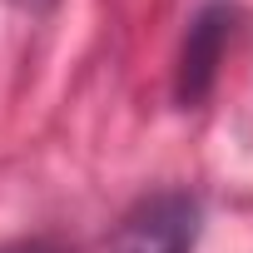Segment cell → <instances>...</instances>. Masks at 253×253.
I'll use <instances>...</instances> for the list:
<instances>
[{"instance_id": "6da1fadb", "label": "cell", "mask_w": 253, "mask_h": 253, "mask_svg": "<svg viewBox=\"0 0 253 253\" xmlns=\"http://www.w3.org/2000/svg\"><path fill=\"white\" fill-rule=\"evenodd\" d=\"M199 223H204L199 199L184 189H169V194L144 199L134 213H124V223L94 253H194Z\"/></svg>"}, {"instance_id": "7a4b0ae2", "label": "cell", "mask_w": 253, "mask_h": 253, "mask_svg": "<svg viewBox=\"0 0 253 253\" xmlns=\"http://www.w3.org/2000/svg\"><path fill=\"white\" fill-rule=\"evenodd\" d=\"M233 30H238V5H228V0H209L189 20V35H184V50H179V65H174V99L179 104L209 99Z\"/></svg>"}, {"instance_id": "3957f363", "label": "cell", "mask_w": 253, "mask_h": 253, "mask_svg": "<svg viewBox=\"0 0 253 253\" xmlns=\"http://www.w3.org/2000/svg\"><path fill=\"white\" fill-rule=\"evenodd\" d=\"M0 253H65L55 238H20V243H5Z\"/></svg>"}, {"instance_id": "277c9868", "label": "cell", "mask_w": 253, "mask_h": 253, "mask_svg": "<svg viewBox=\"0 0 253 253\" xmlns=\"http://www.w3.org/2000/svg\"><path fill=\"white\" fill-rule=\"evenodd\" d=\"M10 5H20V10H50L55 0H10Z\"/></svg>"}]
</instances>
